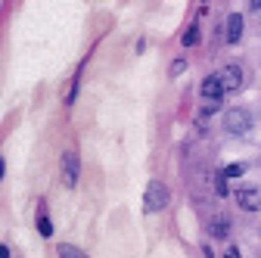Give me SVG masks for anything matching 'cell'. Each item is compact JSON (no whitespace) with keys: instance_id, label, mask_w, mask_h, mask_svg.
I'll use <instances>...</instances> for the list:
<instances>
[{"instance_id":"cell-1","label":"cell","mask_w":261,"mask_h":258,"mask_svg":"<svg viewBox=\"0 0 261 258\" xmlns=\"http://www.w3.org/2000/svg\"><path fill=\"white\" fill-rule=\"evenodd\" d=\"M224 127H227V134H233V137L249 134V131H252V112H246L243 106L227 109V112H224Z\"/></svg>"},{"instance_id":"cell-2","label":"cell","mask_w":261,"mask_h":258,"mask_svg":"<svg viewBox=\"0 0 261 258\" xmlns=\"http://www.w3.org/2000/svg\"><path fill=\"white\" fill-rule=\"evenodd\" d=\"M168 205V187L165 184H159V180H152L149 187H146V193H143V212H162Z\"/></svg>"},{"instance_id":"cell-3","label":"cell","mask_w":261,"mask_h":258,"mask_svg":"<svg viewBox=\"0 0 261 258\" xmlns=\"http://www.w3.org/2000/svg\"><path fill=\"white\" fill-rule=\"evenodd\" d=\"M237 202H240L246 212L261 209V190H258V187H240V190H237Z\"/></svg>"},{"instance_id":"cell-4","label":"cell","mask_w":261,"mask_h":258,"mask_svg":"<svg viewBox=\"0 0 261 258\" xmlns=\"http://www.w3.org/2000/svg\"><path fill=\"white\" fill-rule=\"evenodd\" d=\"M62 184L65 187H75L78 184V156L75 152H65L62 156Z\"/></svg>"},{"instance_id":"cell-5","label":"cell","mask_w":261,"mask_h":258,"mask_svg":"<svg viewBox=\"0 0 261 258\" xmlns=\"http://www.w3.org/2000/svg\"><path fill=\"white\" fill-rule=\"evenodd\" d=\"M218 78H221V87L224 90H240V84H243V72L237 66H224L218 72Z\"/></svg>"},{"instance_id":"cell-6","label":"cell","mask_w":261,"mask_h":258,"mask_svg":"<svg viewBox=\"0 0 261 258\" xmlns=\"http://www.w3.org/2000/svg\"><path fill=\"white\" fill-rule=\"evenodd\" d=\"M221 93H224L221 78H218V75H208V78L202 81V100H221Z\"/></svg>"},{"instance_id":"cell-7","label":"cell","mask_w":261,"mask_h":258,"mask_svg":"<svg viewBox=\"0 0 261 258\" xmlns=\"http://www.w3.org/2000/svg\"><path fill=\"white\" fill-rule=\"evenodd\" d=\"M240 38H243V16L230 13V19H227V44H237Z\"/></svg>"},{"instance_id":"cell-8","label":"cell","mask_w":261,"mask_h":258,"mask_svg":"<svg viewBox=\"0 0 261 258\" xmlns=\"http://www.w3.org/2000/svg\"><path fill=\"white\" fill-rule=\"evenodd\" d=\"M227 230H230V221L224 215H215L212 218V237H227Z\"/></svg>"},{"instance_id":"cell-9","label":"cell","mask_w":261,"mask_h":258,"mask_svg":"<svg viewBox=\"0 0 261 258\" xmlns=\"http://www.w3.org/2000/svg\"><path fill=\"white\" fill-rule=\"evenodd\" d=\"M56 252H59V258H90L87 252H81L78 246H69V243H59Z\"/></svg>"},{"instance_id":"cell-10","label":"cell","mask_w":261,"mask_h":258,"mask_svg":"<svg viewBox=\"0 0 261 258\" xmlns=\"http://www.w3.org/2000/svg\"><path fill=\"white\" fill-rule=\"evenodd\" d=\"M196 41H199V25H190V31L184 35V44H187V47H193Z\"/></svg>"},{"instance_id":"cell-11","label":"cell","mask_w":261,"mask_h":258,"mask_svg":"<svg viewBox=\"0 0 261 258\" xmlns=\"http://www.w3.org/2000/svg\"><path fill=\"white\" fill-rule=\"evenodd\" d=\"M184 69H187V59H174V62H171V75H174V78H177Z\"/></svg>"},{"instance_id":"cell-12","label":"cell","mask_w":261,"mask_h":258,"mask_svg":"<svg viewBox=\"0 0 261 258\" xmlns=\"http://www.w3.org/2000/svg\"><path fill=\"white\" fill-rule=\"evenodd\" d=\"M38 230H41L44 237H53V227H50V221H47V218H41V221H38Z\"/></svg>"},{"instance_id":"cell-13","label":"cell","mask_w":261,"mask_h":258,"mask_svg":"<svg viewBox=\"0 0 261 258\" xmlns=\"http://www.w3.org/2000/svg\"><path fill=\"white\" fill-rule=\"evenodd\" d=\"M218 193H221V196H227V174L224 171L218 174Z\"/></svg>"},{"instance_id":"cell-14","label":"cell","mask_w":261,"mask_h":258,"mask_svg":"<svg viewBox=\"0 0 261 258\" xmlns=\"http://www.w3.org/2000/svg\"><path fill=\"white\" fill-rule=\"evenodd\" d=\"M224 174H227V177H240V174H243V165H230Z\"/></svg>"},{"instance_id":"cell-15","label":"cell","mask_w":261,"mask_h":258,"mask_svg":"<svg viewBox=\"0 0 261 258\" xmlns=\"http://www.w3.org/2000/svg\"><path fill=\"white\" fill-rule=\"evenodd\" d=\"M224 258H240V252H237V246H227V255Z\"/></svg>"},{"instance_id":"cell-16","label":"cell","mask_w":261,"mask_h":258,"mask_svg":"<svg viewBox=\"0 0 261 258\" xmlns=\"http://www.w3.org/2000/svg\"><path fill=\"white\" fill-rule=\"evenodd\" d=\"M205 258H215V255H212V249H208V246H205Z\"/></svg>"}]
</instances>
